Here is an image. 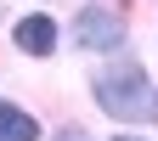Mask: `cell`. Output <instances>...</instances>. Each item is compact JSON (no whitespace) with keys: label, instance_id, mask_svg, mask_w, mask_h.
<instances>
[{"label":"cell","instance_id":"obj_1","mask_svg":"<svg viewBox=\"0 0 158 141\" xmlns=\"http://www.w3.org/2000/svg\"><path fill=\"white\" fill-rule=\"evenodd\" d=\"M96 102H102L113 118H158V90L147 85V73L135 62H113L102 79H96Z\"/></svg>","mask_w":158,"mask_h":141},{"label":"cell","instance_id":"obj_2","mask_svg":"<svg viewBox=\"0 0 158 141\" xmlns=\"http://www.w3.org/2000/svg\"><path fill=\"white\" fill-rule=\"evenodd\" d=\"M73 39L90 51H113V45H124V17L107 11V6H85L73 17Z\"/></svg>","mask_w":158,"mask_h":141},{"label":"cell","instance_id":"obj_3","mask_svg":"<svg viewBox=\"0 0 158 141\" xmlns=\"http://www.w3.org/2000/svg\"><path fill=\"white\" fill-rule=\"evenodd\" d=\"M17 45H23L28 56H45L56 45V23L51 17H23V23H17Z\"/></svg>","mask_w":158,"mask_h":141},{"label":"cell","instance_id":"obj_4","mask_svg":"<svg viewBox=\"0 0 158 141\" xmlns=\"http://www.w3.org/2000/svg\"><path fill=\"white\" fill-rule=\"evenodd\" d=\"M40 124L23 113V107H0V141H34Z\"/></svg>","mask_w":158,"mask_h":141},{"label":"cell","instance_id":"obj_5","mask_svg":"<svg viewBox=\"0 0 158 141\" xmlns=\"http://www.w3.org/2000/svg\"><path fill=\"white\" fill-rule=\"evenodd\" d=\"M118 141H130V135H118Z\"/></svg>","mask_w":158,"mask_h":141}]
</instances>
